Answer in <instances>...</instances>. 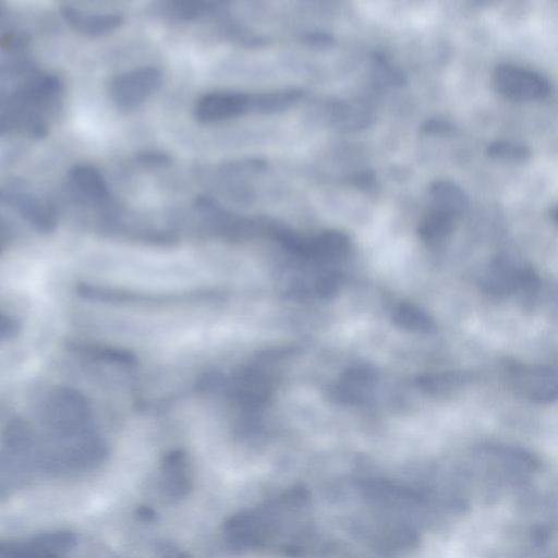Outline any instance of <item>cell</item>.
Returning a JSON list of instances; mask_svg holds the SVG:
<instances>
[{
	"label": "cell",
	"instance_id": "obj_5",
	"mask_svg": "<svg viewBox=\"0 0 558 558\" xmlns=\"http://www.w3.org/2000/svg\"><path fill=\"white\" fill-rule=\"evenodd\" d=\"M108 454L106 442L96 433L74 439L53 441L39 458V466L57 475L86 472L101 464Z\"/></svg>",
	"mask_w": 558,
	"mask_h": 558
},
{
	"label": "cell",
	"instance_id": "obj_23",
	"mask_svg": "<svg viewBox=\"0 0 558 558\" xmlns=\"http://www.w3.org/2000/svg\"><path fill=\"white\" fill-rule=\"evenodd\" d=\"M161 558H190L185 553L179 550H167Z\"/></svg>",
	"mask_w": 558,
	"mask_h": 558
},
{
	"label": "cell",
	"instance_id": "obj_9",
	"mask_svg": "<svg viewBox=\"0 0 558 558\" xmlns=\"http://www.w3.org/2000/svg\"><path fill=\"white\" fill-rule=\"evenodd\" d=\"M512 387L536 404L558 401V371L544 365H527L514 361L506 364Z\"/></svg>",
	"mask_w": 558,
	"mask_h": 558
},
{
	"label": "cell",
	"instance_id": "obj_24",
	"mask_svg": "<svg viewBox=\"0 0 558 558\" xmlns=\"http://www.w3.org/2000/svg\"><path fill=\"white\" fill-rule=\"evenodd\" d=\"M550 216L553 220L558 225V206L550 210Z\"/></svg>",
	"mask_w": 558,
	"mask_h": 558
},
{
	"label": "cell",
	"instance_id": "obj_15",
	"mask_svg": "<svg viewBox=\"0 0 558 558\" xmlns=\"http://www.w3.org/2000/svg\"><path fill=\"white\" fill-rule=\"evenodd\" d=\"M192 476L189 456L185 450L177 448L168 451L161 461L160 490L169 501H179L192 489Z\"/></svg>",
	"mask_w": 558,
	"mask_h": 558
},
{
	"label": "cell",
	"instance_id": "obj_4",
	"mask_svg": "<svg viewBox=\"0 0 558 558\" xmlns=\"http://www.w3.org/2000/svg\"><path fill=\"white\" fill-rule=\"evenodd\" d=\"M40 420L53 441L96 433L89 400L71 387L50 391L40 408Z\"/></svg>",
	"mask_w": 558,
	"mask_h": 558
},
{
	"label": "cell",
	"instance_id": "obj_13",
	"mask_svg": "<svg viewBox=\"0 0 558 558\" xmlns=\"http://www.w3.org/2000/svg\"><path fill=\"white\" fill-rule=\"evenodd\" d=\"M256 105L247 95L217 90L204 94L194 107V117L202 123L221 122L245 113Z\"/></svg>",
	"mask_w": 558,
	"mask_h": 558
},
{
	"label": "cell",
	"instance_id": "obj_22",
	"mask_svg": "<svg viewBox=\"0 0 558 558\" xmlns=\"http://www.w3.org/2000/svg\"><path fill=\"white\" fill-rule=\"evenodd\" d=\"M137 515L143 521H153L156 517L154 510L147 507H141L137 510Z\"/></svg>",
	"mask_w": 558,
	"mask_h": 558
},
{
	"label": "cell",
	"instance_id": "obj_1",
	"mask_svg": "<svg viewBox=\"0 0 558 558\" xmlns=\"http://www.w3.org/2000/svg\"><path fill=\"white\" fill-rule=\"evenodd\" d=\"M361 508L352 532L383 558H398L414 549L421 529L438 505L429 484L366 477L354 484Z\"/></svg>",
	"mask_w": 558,
	"mask_h": 558
},
{
	"label": "cell",
	"instance_id": "obj_2",
	"mask_svg": "<svg viewBox=\"0 0 558 558\" xmlns=\"http://www.w3.org/2000/svg\"><path fill=\"white\" fill-rule=\"evenodd\" d=\"M313 514L310 492L291 486L228 518L222 526L223 539L239 553L308 557L325 547Z\"/></svg>",
	"mask_w": 558,
	"mask_h": 558
},
{
	"label": "cell",
	"instance_id": "obj_18",
	"mask_svg": "<svg viewBox=\"0 0 558 558\" xmlns=\"http://www.w3.org/2000/svg\"><path fill=\"white\" fill-rule=\"evenodd\" d=\"M216 2L204 0H179L162 3V11L170 17L179 21H193L213 12Z\"/></svg>",
	"mask_w": 558,
	"mask_h": 558
},
{
	"label": "cell",
	"instance_id": "obj_3",
	"mask_svg": "<svg viewBox=\"0 0 558 558\" xmlns=\"http://www.w3.org/2000/svg\"><path fill=\"white\" fill-rule=\"evenodd\" d=\"M62 90V82L52 74L32 77L9 95L1 109L2 132L21 130L34 138H43L49 130L47 113Z\"/></svg>",
	"mask_w": 558,
	"mask_h": 558
},
{
	"label": "cell",
	"instance_id": "obj_8",
	"mask_svg": "<svg viewBox=\"0 0 558 558\" xmlns=\"http://www.w3.org/2000/svg\"><path fill=\"white\" fill-rule=\"evenodd\" d=\"M541 286L537 272L530 266L518 265L506 257H497L484 274L483 289L496 296L519 292L533 295Z\"/></svg>",
	"mask_w": 558,
	"mask_h": 558
},
{
	"label": "cell",
	"instance_id": "obj_7",
	"mask_svg": "<svg viewBox=\"0 0 558 558\" xmlns=\"http://www.w3.org/2000/svg\"><path fill=\"white\" fill-rule=\"evenodd\" d=\"M492 81L499 95L515 102L537 101L550 93V84L544 75L520 65H498Z\"/></svg>",
	"mask_w": 558,
	"mask_h": 558
},
{
	"label": "cell",
	"instance_id": "obj_19",
	"mask_svg": "<svg viewBox=\"0 0 558 558\" xmlns=\"http://www.w3.org/2000/svg\"><path fill=\"white\" fill-rule=\"evenodd\" d=\"M487 153L493 158L510 162H522L531 156L527 147L511 142H495L489 145Z\"/></svg>",
	"mask_w": 558,
	"mask_h": 558
},
{
	"label": "cell",
	"instance_id": "obj_20",
	"mask_svg": "<svg viewBox=\"0 0 558 558\" xmlns=\"http://www.w3.org/2000/svg\"><path fill=\"white\" fill-rule=\"evenodd\" d=\"M21 324L20 320L11 315L1 314L0 318V336L1 340H12L20 335Z\"/></svg>",
	"mask_w": 558,
	"mask_h": 558
},
{
	"label": "cell",
	"instance_id": "obj_10",
	"mask_svg": "<svg viewBox=\"0 0 558 558\" xmlns=\"http://www.w3.org/2000/svg\"><path fill=\"white\" fill-rule=\"evenodd\" d=\"M76 544L70 531L45 532L25 541L0 544V558H65Z\"/></svg>",
	"mask_w": 558,
	"mask_h": 558
},
{
	"label": "cell",
	"instance_id": "obj_11",
	"mask_svg": "<svg viewBox=\"0 0 558 558\" xmlns=\"http://www.w3.org/2000/svg\"><path fill=\"white\" fill-rule=\"evenodd\" d=\"M76 294L89 301L121 304H156L181 301H205L209 292H190L184 294H153L126 289L101 287L90 283H78Z\"/></svg>",
	"mask_w": 558,
	"mask_h": 558
},
{
	"label": "cell",
	"instance_id": "obj_14",
	"mask_svg": "<svg viewBox=\"0 0 558 558\" xmlns=\"http://www.w3.org/2000/svg\"><path fill=\"white\" fill-rule=\"evenodd\" d=\"M71 191L80 201L101 208L111 206V191L102 173L93 165L78 163L68 173Z\"/></svg>",
	"mask_w": 558,
	"mask_h": 558
},
{
	"label": "cell",
	"instance_id": "obj_12",
	"mask_svg": "<svg viewBox=\"0 0 558 558\" xmlns=\"http://www.w3.org/2000/svg\"><path fill=\"white\" fill-rule=\"evenodd\" d=\"M2 199L40 233H50L57 227L58 216L53 206L24 186L10 185L2 192Z\"/></svg>",
	"mask_w": 558,
	"mask_h": 558
},
{
	"label": "cell",
	"instance_id": "obj_16",
	"mask_svg": "<svg viewBox=\"0 0 558 558\" xmlns=\"http://www.w3.org/2000/svg\"><path fill=\"white\" fill-rule=\"evenodd\" d=\"M60 14L71 28L88 37L109 35L123 23L121 14L88 11L71 3L62 4L60 7Z\"/></svg>",
	"mask_w": 558,
	"mask_h": 558
},
{
	"label": "cell",
	"instance_id": "obj_6",
	"mask_svg": "<svg viewBox=\"0 0 558 558\" xmlns=\"http://www.w3.org/2000/svg\"><path fill=\"white\" fill-rule=\"evenodd\" d=\"M162 80V72L156 66L136 68L114 75L108 83V94L118 109L129 112L154 96Z\"/></svg>",
	"mask_w": 558,
	"mask_h": 558
},
{
	"label": "cell",
	"instance_id": "obj_21",
	"mask_svg": "<svg viewBox=\"0 0 558 558\" xmlns=\"http://www.w3.org/2000/svg\"><path fill=\"white\" fill-rule=\"evenodd\" d=\"M136 159L142 165L149 167H161L171 162L170 156L155 150L140 153Z\"/></svg>",
	"mask_w": 558,
	"mask_h": 558
},
{
	"label": "cell",
	"instance_id": "obj_17",
	"mask_svg": "<svg viewBox=\"0 0 558 558\" xmlns=\"http://www.w3.org/2000/svg\"><path fill=\"white\" fill-rule=\"evenodd\" d=\"M65 347L69 351L95 362L124 367H132L138 363L132 351L109 344L70 340L65 342Z\"/></svg>",
	"mask_w": 558,
	"mask_h": 558
}]
</instances>
